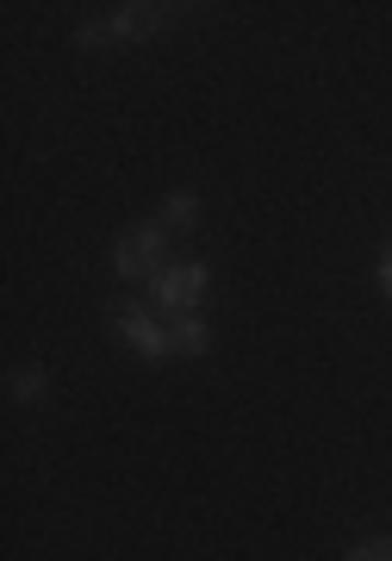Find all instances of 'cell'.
<instances>
[{
	"instance_id": "1",
	"label": "cell",
	"mask_w": 392,
	"mask_h": 561,
	"mask_svg": "<svg viewBox=\"0 0 392 561\" xmlns=\"http://www.w3.org/2000/svg\"><path fill=\"white\" fill-rule=\"evenodd\" d=\"M113 268L125 280H157L169 262H162V225H131L113 250Z\"/></svg>"
},
{
	"instance_id": "2",
	"label": "cell",
	"mask_w": 392,
	"mask_h": 561,
	"mask_svg": "<svg viewBox=\"0 0 392 561\" xmlns=\"http://www.w3.org/2000/svg\"><path fill=\"white\" fill-rule=\"evenodd\" d=\"M199 294H206V262H169L157 280H150V300L175 319V312H194Z\"/></svg>"
},
{
	"instance_id": "3",
	"label": "cell",
	"mask_w": 392,
	"mask_h": 561,
	"mask_svg": "<svg viewBox=\"0 0 392 561\" xmlns=\"http://www.w3.org/2000/svg\"><path fill=\"white\" fill-rule=\"evenodd\" d=\"M169 20V7H118L113 20H100V25H81L76 44L88 50V44H113V38H150L157 25Z\"/></svg>"
},
{
	"instance_id": "4",
	"label": "cell",
	"mask_w": 392,
	"mask_h": 561,
	"mask_svg": "<svg viewBox=\"0 0 392 561\" xmlns=\"http://www.w3.org/2000/svg\"><path fill=\"white\" fill-rule=\"evenodd\" d=\"M113 331L131 343L138 356H150V362L175 356V350H169V324H157V312H150V306H113Z\"/></svg>"
},
{
	"instance_id": "5",
	"label": "cell",
	"mask_w": 392,
	"mask_h": 561,
	"mask_svg": "<svg viewBox=\"0 0 392 561\" xmlns=\"http://www.w3.org/2000/svg\"><path fill=\"white\" fill-rule=\"evenodd\" d=\"M206 343H212V331H206L199 312H175V319H169V350H175V356H206Z\"/></svg>"
},
{
	"instance_id": "6",
	"label": "cell",
	"mask_w": 392,
	"mask_h": 561,
	"mask_svg": "<svg viewBox=\"0 0 392 561\" xmlns=\"http://www.w3.org/2000/svg\"><path fill=\"white\" fill-rule=\"evenodd\" d=\"M162 219L169 225H194L199 219V194H169V201H162Z\"/></svg>"
},
{
	"instance_id": "7",
	"label": "cell",
	"mask_w": 392,
	"mask_h": 561,
	"mask_svg": "<svg viewBox=\"0 0 392 561\" xmlns=\"http://www.w3.org/2000/svg\"><path fill=\"white\" fill-rule=\"evenodd\" d=\"M7 393H13V400H38L44 393V368H20V375L7 381Z\"/></svg>"
},
{
	"instance_id": "8",
	"label": "cell",
	"mask_w": 392,
	"mask_h": 561,
	"mask_svg": "<svg viewBox=\"0 0 392 561\" xmlns=\"http://www.w3.org/2000/svg\"><path fill=\"white\" fill-rule=\"evenodd\" d=\"M349 561H392V542H361Z\"/></svg>"
},
{
	"instance_id": "9",
	"label": "cell",
	"mask_w": 392,
	"mask_h": 561,
	"mask_svg": "<svg viewBox=\"0 0 392 561\" xmlns=\"http://www.w3.org/2000/svg\"><path fill=\"white\" fill-rule=\"evenodd\" d=\"M380 280H387V300H392V250H387V262H380Z\"/></svg>"
}]
</instances>
